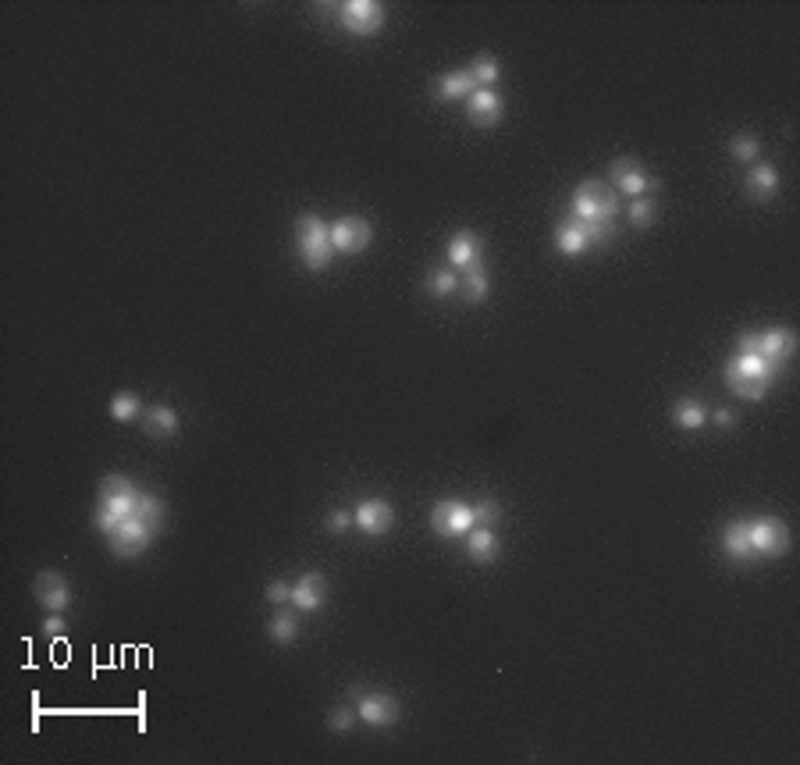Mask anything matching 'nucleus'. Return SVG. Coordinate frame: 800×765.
<instances>
[{"label":"nucleus","instance_id":"obj_1","mask_svg":"<svg viewBox=\"0 0 800 765\" xmlns=\"http://www.w3.org/2000/svg\"><path fill=\"white\" fill-rule=\"evenodd\" d=\"M139 495H143V492H139L128 477H122V473L103 477V481H100V492H96V513H93L96 531L107 537L125 516H132V513L139 509Z\"/></svg>","mask_w":800,"mask_h":765},{"label":"nucleus","instance_id":"obj_2","mask_svg":"<svg viewBox=\"0 0 800 765\" xmlns=\"http://www.w3.org/2000/svg\"><path fill=\"white\" fill-rule=\"evenodd\" d=\"M775 374H779L775 364H768L762 356H751V353H736L733 360L726 364V385H730V392L740 396V399L758 402V399H765V392L772 388Z\"/></svg>","mask_w":800,"mask_h":765},{"label":"nucleus","instance_id":"obj_3","mask_svg":"<svg viewBox=\"0 0 800 765\" xmlns=\"http://www.w3.org/2000/svg\"><path fill=\"white\" fill-rule=\"evenodd\" d=\"M295 250L303 257V264L310 271H327L335 246H331V228L320 221L317 214H299L295 218Z\"/></svg>","mask_w":800,"mask_h":765},{"label":"nucleus","instance_id":"obj_4","mask_svg":"<svg viewBox=\"0 0 800 765\" xmlns=\"http://www.w3.org/2000/svg\"><path fill=\"white\" fill-rule=\"evenodd\" d=\"M573 214L576 221H587V225H615V214H619L615 189L594 178L583 182L573 197Z\"/></svg>","mask_w":800,"mask_h":765},{"label":"nucleus","instance_id":"obj_5","mask_svg":"<svg viewBox=\"0 0 800 765\" xmlns=\"http://www.w3.org/2000/svg\"><path fill=\"white\" fill-rule=\"evenodd\" d=\"M612 235H615V225H587V221L570 218L555 232V250L562 257H580V253H587L598 242H612Z\"/></svg>","mask_w":800,"mask_h":765},{"label":"nucleus","instance_id":"obj_6","mask_svg":"<svg viewBox=\"0 0 800 765\" xmlns=\"http://www.w3.org/2000/svg\"><path fill=\"white\" fill-rule=\"evenodd\" d=\"M794 349H797V338L790 328H772V332H762V335H740V342H736V353H751V356H762L768 364H786L790 356H794Z\"/></svg>","mask_w":800,"mask_h":765},{"label":"nucleus","instance_id":"obj_7","mask_svg":"<svg viewBox=\"0 0 800 765\" xmlns=\"http://www.w3.org/2000/svg\"><path fill=\"white\" fill-rule=\"evenodd\" d=\"M477 527V520H474V505H466V502L459 499H442L434 502V509H431V531L438 534V537H466V534Z\"/></svg>","mask_w":800,"mask_h":765},{"label":"nucleus","instance_id":"obj_8","mask_svg":"<svg viewBox=\"0 0 800 765\" xmlns=\"http://www.w3.org/2000/svg\"><path fill=\"white\" fill-rule=\"evenodd\" d=\"M154 534H157V527H150L146 520H139V516L132 513V516H125L114 531L107 534V541H111V552H114L118 559H135L139 552L150 548Z\"/></svg>","mask_w":800,"mask_h":765},{"label":"nucleus","instance_id":"obj_9","mask_svg":"<svg viewBox=\"0 0 800 765\" xmlns=\"http://www.w3.org/2000/svg\"><path fill=\"white\" fill-rule=\"evenodd\" d=\"M384 18H388L384 4H374V0H346V4H338V26L352 36L381 33Z\"/></svg>","mask_w":800,"mask_h":765},{"label":"nucleus","instance_id":"obj_10","mask_svg":"<svg viewBox=\"0 0 800 765\" xmlns=\"http://www.w3.org/2000/svg\"><path fill=\"white\" fill-rule=\"evenodd\" d=\"M747 537H751V548L754 556H783L790 548V531L779 516H758V520H747Z\"/></svg>","mask_w":800,"mask_h":765},{"label":"nucleus","instance_id":"obj_11","mask_svg":"<svg viewBox=\"0 0 800 765\" xmlns=\"http://www.w3.org/2000/svg\"><path fill=\"white\" fill-rule=\"evenodd\" d=\"M349 698H359V719L367 723V727H391L395 719H399V701L391 698L388 691H367L363 695V687H349Z\"/></svg>","mask_w":800,"mask_h":765},{"label":"nucleus","instance_id":"obj_12","mask_svg":"<svg viewBox=\"0 0 800 765\" xmlns=\"http://www.w3.org/2000/svg\"><path fill=\"white\" fill-rule=\"evenodd\" d=\"M608 186L619 189V193H626V197H644V193H651L658 182L640 167L637 157H615L612 167H608Z\"/></svg>","mask_w":800,"mask_h":765},{"label":"nucleus","instance_id":"obj_13","mask_svg":"<svg viewBox=\"0 0 800 765\" xmlns=\"http://www.w3.org/2000/svg\"><path fill=\"white\" fill-rule=\"evenodd\" d=\"M374 242V225L367 221V218H359V214H349V218H342V221H335L331 225V246H335V253H363L367 246Z\"/></svg>","mask_w":800,"mask_h":765},{"label":"nucleus","instance_id":"obj_14","mask_svg":"<svg viewBox=\"0 0 800 765\" xmlns=\"http://www.w3.org/2000/svg\"><path fill=\"white\" fill-rule=\"evenodd\" d=\"M32 595H36V601H39L47 612H64V609L71 605V588H68V580H64L61 573H54V569L36 573Z\"/></svg>","mask_w":800,"mask_h":765},{"label":"nucleus","instance_id":"obj_15","mask_svg":"<svg viewBox=\"0 0 800 765\" xmlns=\"http://www.w3.org/2000/svg\"><path fill=\"white\" fill-rule=\"evenodd\" d=\"M502 114H506V101H502L495 90H474V93L466 97V118H470L477 129L498 125Z\"/></svg>","mask_w":800,"mask_h":765},{"label":"nucleus","instance_id":"obj_16","mask_svg":"<svg viewBox=\"0 0 800 765\" xmlns=\"http://www.w3.org/2000/svg\"><path fill=\"white\" fill-rule=\"evenodd\" d=\"M356 527L367 534V537H381V534L391 531V524H395V513H391V505L384 499H363L356 505Z\"/></svg>","mask_w":800,"mask_h":765},{"label":"nucleus","instance_id":"obj_17","mask_svg":"<svg viewBox=\"0 0 800 765\" xmlns=\"http://www.w3.org/2000/svg\"><path fill=\"white\" fill-rule=\"evenodd\" d=\"M480 257H484V246H480V239L470 232V228L452 235V242H448V260H452V267L470 271V267L480 264Z\"/></svg>","mask_w":800,"mask_h":765},{"label":"nucleus","instance_id":"obj_18","mask_svg":"<svg viewBox=\"0 0 800 765\" xmlns=\"http://www.w3.org/2000/svg\"><path fill=\"white\" fill-rule=\"evenodd\" d=\"M324 591H327V584H324L320 573H303L292 584V605L303 609V612H317L320 605H324Z\"/></svg>","mask_w":800,"mask_h":765},{"label":"nucleus","instance_id":"obj_19","mask_svg":"<svg viewBox=\"0 0 800 765\" xmlns=\"http://www.w3.org/2000/svg\"><path fill=\"white\" fill-rule=\"evenodd\" d=\"M474 90H477V82H474V75H470L466 68H459V71H445V75L434 82V93H438V101L442 103L466 101Z\"/></svg>","mask_w":800,"mask_h":765},{"label":"nucleus","instance_id":"obj_20","mask_svg":"<svg viewBox=\"0 0 800 765\" xmlns=\"http://www.w3.org/2000/svg\"><path fill=\"white\" fill-rule=\"evenodd\" d=\"M143 428H146L150 438H175L178 428H182V420H178V413L171 406H146L143 409Z\"/></svg>","mask_w":800,"mask_h":765},{"label":"nucleus","instance_id":"obj_21","mask_svg":"<svg viewBox=\"0 0 800 765\" xmlns=\"http://www.w3.org/2000/svg\"><path fill=\"white\" fill-rule=\"evenodd\" d=\"M466 556L474 559V563H495L498 559V537L491 527H474V531L466 534Z\"/></svg>","mask_w":800,"mask_h":765},{"label":"nucleus","instance_id":"obj_22","mask_svg":"<svg viewBox=\"0 0 800 765\" xmlns=\"http://www.w3.org/2000/svg\"><path fill=\"white\" fill-rule=\"evenodd\" d=\"M722 548L733 563H743V559H754V548H751V537H747V520H733L726 524L722 531Z\"/></svg>","mask_w":800,"mask_h":765},{"label":"nucleus","instance_id":"obj_23","mask_svg":"<svg viewBox=\"0 0 800 765\" xmlns=\"http://www.w3.org/2000/svg\"><path fill=\"white\" fill-rule=\"evenodd\" d=\"M747 193L754 200H772L779 193V171L772 165H754L747 175Z\"/></svg>","mask_w":800,"mask_h":765},{"label":"nucleus","instance_id":"obj_24","mask_svg":"<svg viewBox=\"0 0 800 765\" xmlns=\"http://www.w3.org/2000/svg\"><path fill=\"white\" fill-rule=\"evenodd\" d=\"M708 406L701 399H679L672 406V420H676V428H683V431H698L701 424H708Z\"/></svg>","mask_w":800,"mask_h":765},{"label":"nucleus","instance_id":"obj_25","mask_svg":"<svg viewBox=\"0 0 800 765\" xmlns=\"http://www.w3.org/2000/svg\"><path fill=\"white\" fill-rule=\"evenodd\" d=\"M463 296H466V303H480V300H487V292H491V278H487V271L484 267H470V271H463Z\"/></svg>","mask_w":800,"mask_h":765},{"label":"nucleus","instance_id":"obj_26","mask_svg":"<svg viewBox=\"0 0 800 765\" xmlns=\"http://www.w3.org/2000/svg\"><path fill=\"white\" fill-rule=\"evenodd\" d=\"M470 75H474V82H477V90H491L498 79H502V65L491 58V54H480L474 58V65L466 68Z\"/></svg>","mask_w":800,"mask_h":765},{"label":"nucleus","instance_id":"obj_27","mask_svg":"<svg viewBox=\"0 0 800 765\" xmlns=\"http://www.w3.org/2000/svg\"><path fill=\"white\" fill-rule=\"evenodd\" d=\"M295 633H299V620H295L292 612H274V616H271V623H267V637H271L274 644H292Z\"/></svg>","mask_w":800,"mask_h":765},{"label":"nucleus","instance_id":"obj_28","mask_svg":"<svg viewBox=\"0 0 800 765\" xmlns=\"http://www.w3.org/2000/svg\"><path fill=\"white\" fill-rule=\"evenodd\" d=\"M135 516L146 520L150 527H160L164 516H167V505H164V499L154 495V492H143V495H139V509H135Z\"/></svg>","mask_w":800,"mask_h":765},{"label":"nucleus","instance_id":"obj_29","mask_svg":"<svg viewBox=\"0 0 800 765\" xmlns=\"http://www.w3.org/2000/svg\"><path fill=\"white\" fill-rule=\"evenodd\" d=\"M139 413H143V402H139V396H135V392H118V396L111 399V417H114V420H122V424L135 420Z\"/></svg>","mask_w":800,"mask_h":765},{"label":"nucleus","instance_id":"obj_30","mask_svg":"<svg viewBox=\"0 0 800 765\" xmlns=\"http://www.w3.org/2000/svg\"><path fill=\"white\" fill-rule=\"evenodd\" d=\"M730 154H733L736 161H743V165H751V161H758L762 157V143L754 139V135L740 133L730 139Z\"/></svg>","mask_w":800,"mask_h":765},{"label":"nucleus","instance_id":"obj_31","mask_svg":"<svg viewBox=\"0 0 800 765\" xmlns=\"http://www.w3.org/2000/svg\"><path fill=\"white\" fill-rule=\"evenodd\" d=\"M427 289H431L434 300H448V296L459 289V274H455V271H431Z\"/></svg>","mask_w":800,"mask_h":765},{"label":"nucleus","instance_id":"obj_32","mask_svg":"<svg viewBox=\"0 0 800 765\" xmlns=\"http://www.w3.org/2000/svg\"><path fill=\"white\" fill-rule=\"evenodd\" d=\"M630 221H634L637 228H647V225L655 221V200H651V197H634V203H630Z\"/></svg>","mask_w":800,"mask_h":765},{"label":"nucleus","instance_id":"obj_33","mask_svg":"<svg viewBox=\"0 0 800 765\" xmlns=\"http://www.w3.org/2000/svg\"><path fill=\"white\" fill-rule=\"evenodd\" d=\"M352 719H356V712H352L349 705H338V708H331V716H327V730H331V733H349L352 730Z\"/></svg>","mask_w":800,"mask_h":765},{"label":"nucleus","instance_id":"obj_34","mask_svg":"<svg viewBox=\"0 0 800 765\" xmlns=\"http://www.w3.org/2000/svg\"><path fill=\"white\" fill-rule=\"evenodd\" d=\"M267 601H271V605H288V601H292V584L282 580V577L267 580Z\"/></svg>","mask_w":800,"mask_h":765},{"label":"nucleus","instance_id":"obj_35","mask_svg":"<svg viewBox=\"0 0 800 765\" xmlns=\"http://www.w3.org/2000/svg\"><path fill=\"white\" fill-rule=\"evenodd\" d=\"M474 520H477L480 527H491L495 520H498V502L495 499H480L474 505Z\"/></svg>","mask_w":800,"mask_h":765},{"label":"nucleus","instance_id":"obj_36","mask_svg":"<svg viewBox=\"0 0 800 765\" xmlns=\"http://www.w3.org/2000/svg\"><path fill=\"white\" fill-rule=\"evenodd\" d=\"M349 524H352V516L346 513V509H338V513H331V516H327V531H331V534H346V531H349Z\"/></svg>","mask_w":800,"mask_h":765},{"label":"nucleus","instance_id":"obj_37","mask_svg":"<svg viewBox=\"0 0 800 765\" xmlns=\"http://www.w3.org/2000/svg\"><path fill=\"white\" fill-rule=\"evenodd\" d=\"M64 631H68V623H64L61 612H50V616L43 620V633H47V637H61Z\"/></svg>","mask_w":800,"mask_h":765},{"label":"nucleus","instance_id":"obj_38","mask_svg":"<svg viewBox=\"0 0 800 765\" xmlns=\"http://www.w3.org/2000/svg\"><path fill=\"white\" fill-rule=\"evenodd\" d=\"M715 424H719V428H733L736 424L733 409H715Z\"/></svg>","mask_w":800,"mask_h":765}]
</instances>
